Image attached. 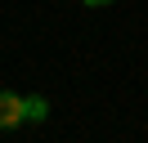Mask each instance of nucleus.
I'll return each instance as SVG.
<instances>
[{"mask_svg": "<svg viewBox=\"0 0 148 143\" xmlns=\"http://www.w3.org/2000/svg\"><path fill=\"white\" fill-rule=\"evenodd\" d=\"M27 121V112H23V98L9 94V89H0V130H14V125Z\"/></svg>", "mask_w": 148, "mask_h": 143, "instance_id": "f257e3e1", "label": "nucleus"}, {"mask_svg": "<svg viewBox=\"0 0 148 143\" xmlns=\"http://www.w3.org/2000/svg\"><path fill=\"white\" fill-rule=\"evenodd\" d=\"M23 112H27V121H45V116H49V103L40 94H32V98H23Z\"/></svg>", "mask_w": 148, "mask_h": 143, "instance_id": "f03ea898", "label": "nucleus"}, {"mask_svg": "<svg viewBox=\"0 0 148 143\" xmlns=\"http://www.w3.org/2000/svg\"><path fill=\"white\" fill-rule=\"evenodd\" d=\"M81 5H90V9H103V5H112V0H81Z\"/></svg>", "mask_w": 148, "mask_h": 143, "instance_id": "7ed1b4c3", "label": "nucleus"}]
</instances>
